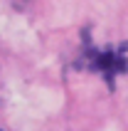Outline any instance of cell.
<instances>
[{
    "mask_svg": "<svg viewBox=\"0 0 128 131\" xmlns=\"http://www.w3.org/2000/svg\"><path fill=\"white\" fill-rule=\"evenodd\" d=\"M79 64L86 67V69H91V72H99L108 84H113L116 77L128 69V45H118V47H113V45L96 47V45L86 42Z\"/></svg>",
    "mask_w": 128,
    "mask_h": 131,
    "instance_id": "6da1fadb",
    "label": "cell"
}]
</instances>
